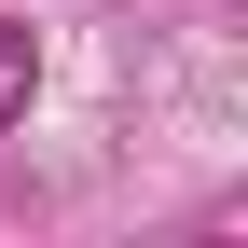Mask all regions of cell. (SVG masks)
Masks as SVG:
<instances>
[{
  "instance_id": "6da1fadb",
  "label": "cell",
  "mask_w": 248,
  "mask_h": 248,
  "mask_svg": "<svg viewBox=\"0 0 248 248\" xmlns=\"http://www.w3.org/2000/svg\"><path fill=\"white\" fill-rule=\"evenodd\" d=\"M28 97H42V28L0 14V124H28Z\"/></svg>"
}]
</instances>
